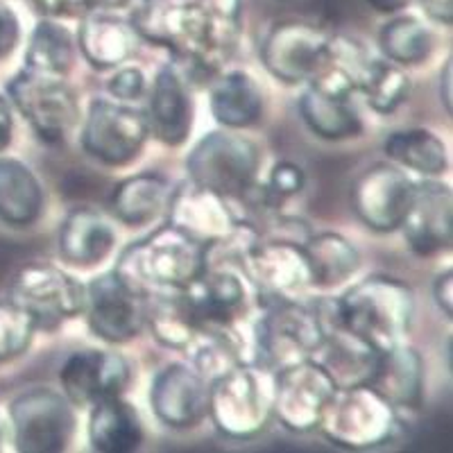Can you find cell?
Segmentation results:
<instances>
[{
	"mask_svg": "<svg viewBox=\"0 0 453 453\" xmlns=\"http://www.w3.org/2000/svg\"><path fill=\"white\" fill-rule=\"evenodd\" d=\"M197 3L204 5L209 12H213V14L232 19V21H238V14H241L242 5V0H197Z\"/></svg>",
	"mask_w": 453,
	"mask_h": 453,
	"instance_id": "ee69618b",
	"label": "cell"
},
{
	"mask_svg": "<svg viewBox=\"0 0 453 453\" xmlns=\"http://www.w3.org/2000/svg\"><path fill=\"white\" fill-rule=\"evenodd\" d=\"M43 211V188L23 161L0 157V222L10 226L35 225Z\"/></svg>",
	"mask_w": 453,
	"mask_h": 453,
	"instance_id": "4316f807",
	"label": "cell"
},
{
	"mask_svg": "<svg viewBox=\"0 0 453 453\" xmlns=\"http://www.w3.org/2000/svg\"><path fill=\"white\" fill-rule=\"evenodd\" d=\"M132 381L127 358L116 351L84 349L68 356L59 372V383L73 406L91 408L93 403L123 395Z\"/></svg>",
	"mask_w": 453,
	"mask_h": 453,
	"instance_id": "e0dca14e",
	"label": "cell"
},
{
	"mask_svg": "<svg viewBox=\"0 0 453 453\" xmlns=\"http://www.w3.org/2000/svg\"><path fill=\"white\" fill-rule=\"evenodd\" d=\"M302 188H304V170L290 161H281L274 165L268 184L258 191V204L265 206L268 211H274L283 202L297 196Z\"/></svg>",
	"mask_w": 453,
	"mask_h": 453,
	"instance_id": "8d00e7d4",
	"label": "cell"
},
{
	"mask_svg": "<svg viewBox=\"0 0 453 453\" xmlns=\"http://www.w3.org/2000/svg\"><path fill=\"white\" fill-rule=\"evenodd\" d=\"M433 295H435V302H438L440 311L451 319L453 315V273L451 270H444L438 277L435 286H433Z\"/></svg>",
	"mask_w": 453,
	"mask_h": 453,
	"instance_id": "60d3db41",
	"label": "cell"
},
{
	"mask_svg": "<svg viewBox=\"0 0 453 453\" xmlns=\"http://www.w3.org/2000/svg\"><path fill=\"white\" fill-rule=\"evenodd\" d=\"M19 39H21L19 16L7 3L0 0V62L14 52V48L19 46Z\"/></svg>",
	"mask_w": 453,
	"mask_h": 453,
	"instance_id": "ab89813d",
	"label": "cell"
},
{
	"mask_svg": "<svg viewBox=\"0 0 453 453\" xmlns=\"http://www.w3.org/2000/svg\"><path fill=\"white\" fill-rule=\"evenodd\" d=\"M412 193L415 184L399 165L376 164L356 180L351 204L370 229L388 234L402 226Z\"/></svg>",
	"mask_w": 453,
	"mask_h": 453,
	"instance_id": "2e32d148",
	"label": "cell"
},
{
	"mask_svg": "<svg viewBox=\"0 0 453 453\" xmlns=\"http://www.w3.org/2000/svg\"><path fill=\"white\" fill-rule=\"evenodd\" d=\"M170 196H173V188L165 177L157 173H139L113 188L111 213L123 225H150L161 211L168 209Z\"/></svg>",
	"mask_w": 453,
	"mask_h": 453,
	"instance_id": "83f0119b",
	"label": "cell"
},
{
	"mask_svg": "<svg viewBox=\"0 0 453 453\" xmlns=\"http://www.w3.org/2000/svg\"><path fill=\"white\" fill-rule=\"evenodd\" d=\"M241 273L257 290L258 299H297L311 286V268L302 242L268 241L254 238L238 254Z\"/></svg>",
	"mask_w": 453,
	"mask_h": 453,
	"instance_id": "7c38bea8",
	"label": "cell"
},
{
	"mask_svg": "<svg viewBox=\"0 0 453 453\" xmlns=\"http://www.w3.org/2000/svg\"><path fill=\"white\" fill-rule=\"evenodd\" d=\"M43 19H82L87 12H91L88 0H30Z\"/></svg>",
	"mask_w": 453,
	"mask_h": 453,
	"instance_id": "f35d334b",
	"label": "cell"
},
{
	"mask_svg": "<svg viewBox=\"0 0 453 453\" xmlns=\"http://www.w3.org/2000/svg\"><path fill=\"white\" fill-rule=\"evenodd\" d=\"M318 428L338 447H381L396 433V411L367 383L335 388Z\"/></svg>",
	"mask_w": 453,
	"mask_h": 453,
	"instance_id": "5b68a950",
	"label": "cell"
},
{
	"mask_svg": "<svg viewBox=\"0 0 453 453\" xmlns=\"http://www.w3.org/2000/svg\"><path fill=\"white\" fill-rule=\"evenodd\" d=\"M148 132L164 145L177 148L191 134L193 103L180 68L168 64L157 73L143 113Z\"/></svg>",
	"mask_w": 453,
	"mask_h": 453,
	"instance_id": "44dd1931",
	"label": "cell"
},
{
	"mask_svg": "<svg viewBox=\"0 0 453 453\" xmlns=\"http://www.w3.org/2000/svg\"><path fill=\"white\" fill-rule=\"evenodd\" d=\"M335 318L376 351L403 345L415 315V297L406 283L392 277H370L334 299Z\"/></svg>",
	"mask_w": 453,
	"mask_h": 453,
	"instance_id": "7a4b0ae2",
	"label": "cell"
},
{
	"mask_svg": "<svg viewBox=\"0 0 453 453\" xmlns=\"http://www.w3.org/2000/svg\"><path fill=\"white\" fill-rule=\"evenodd\" d=\"M145 91V75L141 68L127 66L120 68L111 80H109V93L120 103H129V100L141 98Z\"/></svg>",
	"mask_w": 453,
	"mask_h": 453,
	"instance_id": "74e56055",
	"label": "cell"
},
{
	"mask_svg": "<svg viewBox=\"0 0 453 453\" xmlns=\"http://www.w3.org/2000/svg\"><path fill=\"white\" fill-rule=\"evenodd\" d=\"M10 103L26 116L43 143H64L80 123V104L73 88L62 78L42 75L30 68L7 84Z\"/></svg>",
	"mask_w": 453,
	"mask_h": 453,
	"instance_id": "52a82bcc",
	"label": "cell"
},
{
	"mask_svg": "<svg viewBox=\"0 0 453 453\" xmlns=\"http://www.w3.org/2000/svg\"><path fill=\"white\" fill-rule=\"evenodd\" d=\"M273 411V392L252 365H234L216 376L209 388V415L218 431L234 440H248L261 433Z\"/></svg>",
	"mask_w": 453,
	"mask_h": 453,
	"instance_id": "ba28073f",
	"label": "cell"
},
{
	"mask_svg": "<svg viewBox=\"0 0 453 453\" xmlns=\"http://www.w3.org/2000/svg\"><path fill=\"white\" fill-rule=\"evenodd\" d=\"M129 21L141 39L168 48L188 75H213L236 42L238 21L213 14L197 0H136Z\"/></svg>",
	"mask_w": 453,
	"mask_h": 453,
	"instance_id": "6da1fadb",
	"label": "cell"
},
{
	"mask_svg": "<svg viewBox=\"0 0 453 453\" xmlns=\"http://www.w3.org/2000/svg\"><path fill=\"white\" fill-rule=\"evenodd\" d=\"M170 225L206 245V250L225 241L238 229L225 197L197 184H184L170 196Z\"/></svg>",
	"mask_w": 453,
	"mask_h": 453,
	"instance_id": "ffe728a7",
	"label": "cell"
},
{
	"mask_svg": "<svg viewBox=\"0 0 453 453\" xmlns=\"http://www.w3.org/2000/svg\"><path fill=\"white\" fill-rule=\"evenodd\" d=\"M88 442L93 451L129 453L143 442L139 411L123 396H109L93 403L88 418Z\"/></svg>",
	"mask_w": 453,
	"mask_h": 453,
	"instance_id": "484cf974",
	"label": "cell"
},
{
	"mask_svg": "<svg viewBox=\"0 0 453 453\" xmlns=\"http://www.w3.org/2000/svg\"><path fill=\"white\" fill-rule=\"evenodd\" d=\"M12 302L21 306L35 322L36 331H57L66 319L84 313L87 286L52 265H27L16 274Z\"/></svg>",
	"mask_w": 453,
	"mask_h": 453,
	"instance_id": "9c48e42d",
	"label": "cell"
},
{
	"mask_svg": "<svg viewBox=\"0 0 453 453\" xmlns=\"http://www.w3.org/2000/svg\"><path fill=\"white\" fill-rule=\"evenodd\" d=\"M26 64L30 71L64 78L75 64V42L73 35L55 19H43L35 27L27 43Z\"/></svg>",
	"mask_w": 453,
	"mask_h": 453,
	"instance_id": "d6a6232c",
	"label": "cell"
},
{
	"mask_svg": "<svg viewBox=\"0 0 453 453\" xmlns=\"http://www.w3.org/2000/svg\"><path fill=\"white\" fill-rule=\"evenodd\" d=\"M335 390L322 365L309 358L283 367L274 376L273 411L288 431L309 433L318 428L326 402Z\"/></svg>",
	"mask_w": 453,
	"mask_h": 453,
	"instance_id": "9a60e30c",
	"label": "cell"
},
{
	"mask_svg": "<svg viewBox=\"0 0 453 453\" xmlns=\"http://www.w3.org/2000/svg\"><path fill=\"white\" fill-rule=\"evenodd\" d=\"M428 16L433 21L451 26L453 23V0H419Z\"/></svg>",
	"mask_w": 453,
	"mask_h": 453,
	"instance_id": "7bdbcfd3",
	"label": "cell"
},
{
	"mask_svg": "<svg viewBox=\"0 0 453 453\" xmlns=\"http://www.w3.org/2000/svg\"><path fill=\"white\" fill-rule=\"evenodd\" d=\"M14 444L23 453L64 451L75 433V412L64 392L35 388L16 396L10 408Z\"/></svg>",
	"mask_w": 453,
	"mask_h": 453,
	"instance_id": "8fae6325",
	"label": "cell"
},
{
	"mask_svg": "<svg viewBox=\"0 0 453 453\" xmlns=\"http://www.w3.org/2000/svg\"><path fill=\"white\" fill-rule=\"evenodd\" d=\"M145 322H150V329L161 345L170 349L188 351L204 334L193 318L181 288L152 295L150 302H145Z\"/></svg>",
	"mask_w": 453,
	"mask_h": 453,
	"instance_id": "f1b7e54d",
	"label": "cell"
},
{
	"mask_svg": "<svg viewBox=\"0 0 453 453\" xmlns=\"http://www.w3.org/2000/svg\"><path fill=\"white\" fill-rule=\"evenodd\" d=\"M379 46L390 62L418 66L433 50V35L418 16H395L379 32Z\"/></svg>",
	"mask_w": 453,
	"mask_h": 453,
	"instance_id": "e575fe53",
	"label": "cell"
},
{
	"mask_svg": "<svg viewBox=\"0 0 453 453\" xmlns=\"http://www.w3.org/2000/svg\"><path fill=\"white\" fill-rule=\"evenodd\" d=\"M148 136L143 111L127 107L120 100L96 98L88 104L80 143L84 152L100 164L120 168L141 155Z\"/></svg>",
	"mask_w": 453,
	"mask_h": 453,
	"instance_id": "30bf717a",
	"label": "cell"
},
{
	"mask_svg": "<svg viewBox=\"0 0 453 453\" xmlns=\"http://www.w3.org/2000/svg\"><path fill=\"white\" fill-rule=\"evenodd\" d=\"M84 313L96 338L123 345L143 329L145 295L125 281L119 270H111L88 281Z\"/></svg>",
	"mask_w": 453,
	"mask_h": 453,
	"instance_id": "5bb4252c",
	"label": "cell"
},
{
	"mask_svg": "<svg viewBox=\"0 0 453 453\" xmlns=\"http://www.w3.org/2000/svg\"><path fill=\"white\" fill-rule=\"evenodd\" d=\"M150 406L165 426L193 428L209 415V386L197 370L173 363L155 376Z\"/></svg>",
	"mask_w": 453,
	"mask_h": 453,
	"instance_id": "ac0fdd59",
	"label": "cell"
},
{
	"mask_svg": "<svg viewBox=\"0 0 453 453\" xmlns=\"http://www.w3.org/2000/svg\"><path fill=\"white\" fill-rule=\"evenodd\" d=\"M136 0H88V7L98 12H116L125 10V7H132Z\"/></svg>",
	"mask_w": 453,
	"mask_h": 453,
	"instance_id": "7dc6e473",
	"label": "cell"
},
{
	"mask_svg": "<svg viewBox=\"0 0 453 453\" xmlns=\"http://www.w3.org/2000/svg\"><path fill=\"white\" fill-rule=\"evenodd\" d=\"M302 248L311 268V286L319 288H335L345 283L361 265L358 250L340 234H315L302 242Z\"/></svg>",
	"mask_w": 453,
	"mask_h": 453,
	"instance_id": "4dcf8cb0",
	"label": "cell"
},
{
	"mask_svg": "<svg viewBox=\"0 0 453 453\" xmlns=\"http://www.w3.org/2000/svg\"><path fill=\"white\" fill-rule=\"evenodd\" d=\"M367 386L399 411H418L424 402V361L412 347L396 345L379 351Z\"/></svg>",
	"mask_w": 453,
	"mask_h": 453,
	"instance_id": "603a6c76",
	"label": "cell"
},
{
	"mask_svg": "<svg viewBox=\"0 0 453 453\" xmlns=\"http://www.w3.org/2000/svg\"><path fill=\"white\" fill-rule=\"evenodd\" d=\"M14 134V116H12V103L0 96V152H5Z\"/></svg>",
	"mask_w": 453,
	"mask_h": 453,
	"instance_id": "b9f144b4",
	"label": "cell"
},
{
	"mask_svg": "<svg viewBox=\"0 0 453 453\" xmlns=\"http://www.w3.org/2000/svg\"><path fill=\"white\" fill-rule=\"evenodd\" d=\"M36 326L30 315L14 302H0V363L26 354Z\"/></svg>",
	"mask_w": 453,
	"mask_h": 453,
	"instance_id": "d590c367",
	"label": "cell"
},
{
	"mask_svg": "<svg viewBox=\"0 0 453 453\" xmlns=\"http://www.w3.org/2000/svg\"><path fill=\"white\" fill-rule=\"evenodd\" d=\"M383 152L399 168L412 170L424 177L442 175L449 165L447 145L428 129L395 132L383 143Z\"/></svg>",
	"mask_w": 453,
	"mask_h": 453,
	"instance_id": "1f68e13d",
	"label": "cell"
},
{
	"mask_svg": "<svg viewBox=\"0 0 453 453\" xmlns=\"http://www.w3.org/2000/svg\"><path fill=\"white\" fill-rule=\"evenodd\" d=\"M411 87L408 73L390 59H367L356 80V91L365 96L376 113H392L402 107L411 96Z\"/></svg>",
	"mask_w": 453,
	"mask_h": 453,
	"instance_id": "836d02e7",
	"label": "cell"
},
{
	"mask_svg": "<svg viewBox=\"0 0 453 453\" xmlns=\"http://www.w3.org/2000/svg\"><path fill=\"white\" fill-rule=\"evenodd\" d=\"M206 268V245L175 225H164L132 242L116 265L120 277L148 297L152 290H177Z\"/></svg>",
	"mask_w": 453,
	"mask_h": 453,
	"instance_id": "3957f363",
	"label": "cell"
},
{
	"mask_svg": "<svg viewBox=\"0 0 453 453\" xmlns=\"http://www.w3.org/2000/svg\"><path fill=\"white\" fill-rule=\"evenodd\" d=\"M139 32L132 21L111 12H87L78 32L82 57L96 71H107L125 64L136 52Z\"/></svg>",
	"mask_w": 453,
	"mask_h": 453,
	"instance_id": "7402d4cb",
	"label": "cell"
},
{
	"mask_svg": "<svg viewBox=\"0 0 453 453\" xmlns=\"http://www.w3.org/2000/svg\"><path fill=\"white\" fill-rule=\"evenodd\" d=\"M408 248L419 257H433L451 248L453 200L449 186L438 181L415 184L412 202L402 222Z\"/></svg>",
	"mask_w": 453,
	"mask_h": 453,
	"instance_id": "d6986e66",
	"label": "cell"
},
{
	"mask_svg": "<svg viewBox=\"0 0 453 453\" xmlns=\"http://www.w3.org/2000/svg\"><path fill=\"white\" fill-rule=\"evenodd\" d=\"M261 150L232 132H211L197 141L186 159L193 184L220 197H245L257 186Z\"/></svg>",
	"mask_w": 453,
	"mask_h": 453,
	"instance_id": "8992f818",
	"label": "cell"
},
{
	"mask_svg": "<svg viewBox=\"0 0 453 453\" xmlns=\"http://www.w3.org/2000/svg\"><path fill=\"white\" fill-rule=\"evenodd\" d=\"M453 64L451 59H447V64H444V71L442 75H440V100H442L444 109H447V113L453 111Z\"/></svg>",
	"mask_w": 453,
	"mask_h": 453,
	"instance_id": "f6af8a7d",
	"label": "cell"
},
{
	"mask_svg": "<svg viewBox=\"0 0 453 453\" xmlns=\"http://www.w3.org/2000/svg\"><path fill=\"white\" fill-rule=\"evenodd\" d=\"M211 113L229 129L250 127L263 113L261 88L248 73H225L211 84Z\"/></svg>",
	"mask_w": 453,
	"mask_h": 453,
	"instance_id": "f546056e",
	"label": "cell"
},
{
	"mask_svg": "<svg viewBox=\"0 0 453 453\" xmlns=\"http://www.w3.org/2000/svg\"><path fill=\"white\" fill-rule=\"evenodd\" d=\"M116 245V232L111 222L96 209L80 206L73 209L59 229V257L75 268L98 265L111 254Z\"/></svg>",
	"mask_w": 453,
	"mask_h": 453,
	"instance_id": "cb8c5ba5",
	"label": "cell"
},
{
	"mask_svg": "<svg viewBox=\"0 0 453 453\" xmlns=\"http://www.w3.org/2000/svg\"><path fill=\"white\" fill-rule=\"evenodd\" d=\"M349 98L351 93L311 84L299 100V113L319 139H354L363 132V123Z\"/></svg>",
	"mask_w": 453,
	"mask_h": 453,
	"instance_id": "d4e9b609",
	"label": "cell"
},
{
	"mask_svg": "<svg viewBox=\"0 0 453 453\" xmlns=\"http://www.w3.org/2000/svg\"><path fill=\"white\" fill-rule=\"evenodd\" d=\"M261 57L279 82H313L331 62V36L304 21L279 23L263 43Z\"/></svg>",
	"mask_w": 453,
	"mask_h": 453,
	"instance_id": "4fadbf2b",
	"label": "cell"
},
{
	"mask_svg": "<svg viewBox=\"0 0 453 453\" xmlns=\"http://www.w3.org/2000/svg\"><path fill=\"white\" fill-rule=\"evenodd\" d=\"M0 442H3V428H0Z\"/></svg>",
	"mask_w": 453,
	"mask_h": 453,
	"instance_id": "c3c4849f",
	"label": "cell"
},
{
	"mask_svg": "<svg viewBox=\"0 0 453 453\" xmlns=\"http://www.w3.org/2000/svg\"><path fill=\"white\" fill-rule=\"evenodd\" d=\"M365 3L379 14H396L411 5V0H365Z\"/></svg>",
	"mask_w": 453,
	"mask_h": 453,
	"instance_id": "bcb514c9",
	"label": "cell"
},
{
	"mask_svg": "<svg viewBox=\"0 0 453 453\" xmlns=\"http://www.w3.org/2000/svg\"><path fill=\"white\" fill-rule=\"evenodd\" d=\"M325 340V326L315 306L297 299H268L254 322V365L279 372L313 358Z\"/></svg>",
	"mask_w": 453,
	"mask_h": 453,
	"instance_id": "277c9868",
	"label": "cell"
}]
</instances>
